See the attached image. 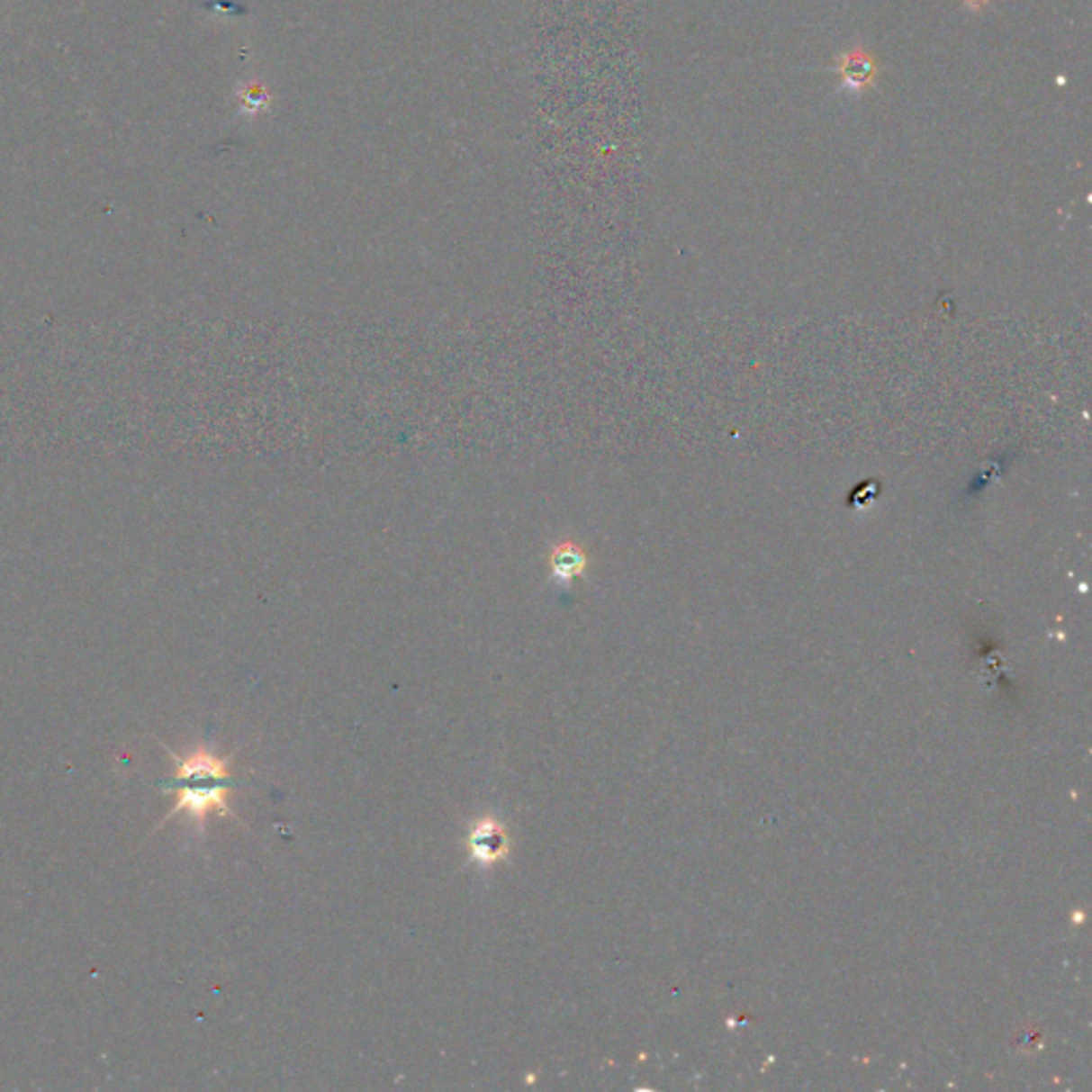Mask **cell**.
Wrapping results in <instances>:
<instances>
[{
	"mask_svg": "<svg viewBox=\"0 0 1092 1092\" xmlns=\"http://www.w3.org/2000/svg\"><path fill=\"white\" fill-rule=\"evenodd\" d=\"M171 758L177 762V772L167 788L177 791V800L163 822H169L177 813H186L203 832L210 813L233 816L227 805V794L235 788L229 772L230 758H218L207 747H196L184 758L171 754Z\"/></svg>",
	"mask_w": 1092,
	"mask_h": 1092,
	"instance_id": "cell-1",
	"label": "cell"
},
{
	"mask_svg": "<svg viewBox=\"0 0 1092 1092\" xmlns=\"http://www.w3.org/2000/svg\"><path fill=\"white\" fill-rule=\"evenodd\" d=\"M465 847L470 862L481 866V869H487V866H493L508 856L510 836H508L506 826L498 819L483 817L467 832Z\"/></svg>",
	"mask_w": 1092,
	"mask_h": 1092,
	"instance_id": "cell-2",
	"label": "cell"
},
{
	"mask_svg": "<svg viewBox=\"0 0 1092 1092\" xmlns=\"http://www.w3.org/2000/svg\"><path fill=\"white\" fill-rule=\"evenodd\" d=\"M548 568H551V579L557 585H568V582L582 576V572L587 568V555L576 542H562V545L553 548Z\"/></svg>",
	"mask_w": 1092,
	"mask_h": 1092,
	"instance_id": "cell-3",
	"label": "cell"
},
{
	"mask_svg": "<svg viewBox=\"0 0 1092 1092\" xmlns=\"http://www.w3.org/2000/svg\"><path fill=\"white\" fill-rule=\"evenodd\" d=\"M839 71L843 73V79H845L849 88L862 90L869 88L872 79H875L877 65L864 50H852L841 58Z\"/></svg>",
	"mask_w": 1092,
	"mask_h": 1092,
	"instance_id": "cell-4",
	"label": "cell"
}]
</instances>
